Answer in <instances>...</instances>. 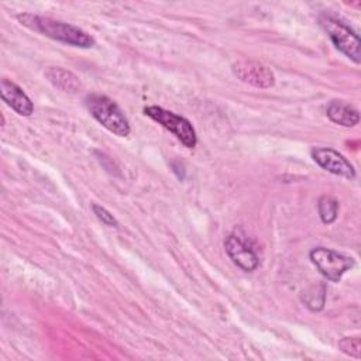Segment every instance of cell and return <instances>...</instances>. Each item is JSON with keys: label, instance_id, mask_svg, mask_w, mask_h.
<instances>
[{"label": "cell", "instance_id": "cell-3", "mask_svg": "<svg viewBox=\"0 0 361 361\" xmlns=\"http://www.w3.org/2000/svg\"><path fill=\"white\" fill-rule=\"evenodd\" d=\"M145 116L161 124L164 128L171 131L185 147L193 148L197 142L195 128L190 121L185 117H180L169 110H165L158 106H148L144 109Z\"/></svg>", "mask_w": 361, "mask_h": 361}, {"label": "cell", "instance_id": "cell-14", "mask_svg": "<svg viewBox=\"0 0 361 361\" xmlns=\"http://www.w3.org/2000/svg\"><path fill=\"white\" fill-rule=\"evenodd\" d=\"M92 209H93L96 217H97L103 224H106V226H109V227H117V226H118L116 217H114L107 209H104V207H102V206H99V204H96V203L92 204Z\"/></svg>", "mask_w": 361, "mask_h": 361}, {"label": "cell", "instance_id": "cell-7", "mask_svg": "<svg viewBox=\"0 0 361 361\" xmlns=\"http://www.w3.org/2000/svg\"><path fill=\"white\" fill-rule=\"evenodd\" d=\"M312 158L326 171L347 178L353 179L355 176V169L350 164L347 158H344L340 152L331 149V148H324V147H317L310 151Z\"/></svg>", "mask_w": 361, "mask_h": 361}, {"label": "cell", "instance_id": "cell-6", "mask_svg": "<svg viewBox=\"0 0 361 361\" xmlns=\"http://www.w3.org/2000/svg\"><path fill=\"white\" fill-rule=\"evenodd\" d=\"M233 72L238 79L255 87L267 89L275 83L271 69L255 61H238L233 65Z\"/></svg>", "mask_w": 361, "mask_h": 361}, {"label": "cell", "instance_id": "cell-2", "mask_svg": "<svg viewBox=\"0 0 361 361\" xmlns=\"http://www.w3.org/2000/svg\"><path fill=\"white\" fill-rule=\"evenodd\" d=\"M90 114L110 133L126 137L130 133V123L121 109L107 96L92 93L85 100Z\"/></svg>", "mask_w": 361, "mask_h": 361}, {"label": "cell", "instance_id": "cell-12", "mask_svg": "<svg viewBox=\"0 0 361 361\" xmlns=\"http://www.w3.org/2000/svg\"><path fill=\"white\" fill-rule=\"evenodd\" d=\"M319 214L323 223L330 224L337 219V213H338V203L330 197V196H322L319 200Z\"/></svg>", "mask_w": 361, "mask_h": 361}, {"label": "cell", "instance_id": "cell-9", "mask_svg": "<svg viewBox=\"0 0 361 361\" xmlns=\"http://www.w3.org/2000/svg\"><path fill=\"white\" fill-rule=\"evenodd\" d=\"M0 93L1 99L20 116H30L34 110L32 102L30 97L18 87L16 83L10 82L8 79H1L0 82Z\"/></svg>", "mask_w": 361, "mask_h": 361}, {"label": "cell", "instance_id": "cell-4", "mask_svg": "<svg viewBox=\"0 0 361 361\" xmlns=\"http://www.w3.org/2000/svg\"><path fill=\"white\" fill-rule=\"evenodd\" d=\"M322 25L327 31L330 39L338 51L353 59L355 63L361 61V42L357 34H354L347 25L331 17H323Z\"/></svg>", "mask_w": 361, "mask_h": 361}, {"label": "cell", "instance_id": "cell-5", "mask_svg": "<svg viewBox=\"0 0 361 361\" xmlns=\"http://www.w3.org/2000/svg\"><path fill=\"white\" fill-rule=\"evenodd\" d=\"M309 255L320 274L333 282L340 281L343 274L354 265V261L350 257H345L324 247L313 248Z\"/></svg>", "mask_w": 361, "mask_h": 361}, {"label": "cell", "instance_id": "cell-13", "mask_svg": "<svg viewBox=\"0 0 361 361\" xmlns=\"http://www.w3.org/2000/svg\"><path fill=\"white\" fill-rule=\"evenodd\" d=\"M340 350L354 358H361V343L358 337H344L338 343Z\"/></svg>", "mask_w": 361, "mask_h": 361}, {"label": "cell", "instance_id": "cell-10", "mask_svg": "<svg viewBox=\"0 0 361 361\" xmlns=\"http://www.w3.org/2000/svg\"><path fill=\"white\" fill-rule=\"evenodd\" d=\"M326 113L333 123L344 126V127H353L360 120L358 111L353 106H350L344 102H340V100L330 102L326 109Z\"/></svg>", "mask_w": 361, "mask_h": 361}, {"label": "cell", "instance_id": "cell-1", "mask_svg": "<svg viewBox=\"0 0 361 361\" xmlns=\"http://www.w3.org/2000/svg\"><path fill=\"white\" fill-rule=\"evenodd\" d=\"M17 20L27 28L37 31L45 37H49L55 41L72 45V47H79V48H90L94 45V39L80 30L76 25L58 21L49 17H42L37 14H18Z\"/></svg>", "mask_w": 361, "mask_h": 361}, {"label": "cell", "instance_id": "cell-8", "mask_svg": "<svg viewBox=\"0 0 361 361\" xmlns=\"http://www.w3.org/2000/svg\"><path fill=\"white\" fill-rule=\"evenodd\" d=\"M224 247L228 257L241 269L251 272L258 267L259 261L254 248L238 234H230L224 241Z\"/></svg>", "mask_w": 361, "mask_h": 361}, {"label": "cell", "instance_id": "cell-11", "mask_svg": "<svg viewBox=\"0 0 361 361\" xmlns=\"http://www.w3.org/2000/svg\"><path fill=\"white\" fill-rule=\"evenodd\" d=\"M47 78L49 79V82L59 87L63 92H69V93H75L79 90L80 87V82L79 78L72 73L71 71H66L63 68H58V66H51L47 69L45 72Z\"/></svg>", "mask_w": 361, "mask_h": 361}]
</instances>
